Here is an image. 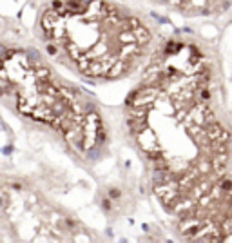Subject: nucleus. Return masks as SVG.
I'll list each match as a JSON object with an SVG mask.
<instances>
[{
    "label": "nucleus",
    "instance_id": "f03ea898",
    "mask_svg": "<svg viewBox=\"0 0 232 243\" xmlns=\"http://www.w3.org/2000/svg\"><path fill=\"white\" fill-rule=\"evenodd\" d=\"M4 91L9 93L25 116L49 123L76 149H93L103 127L89 105L78 102L73 93L58 85L53 74L31 56L11 51L4 56Z\"/></svg>",
    "mask_w": 232,
    "mask_h": 243
},
{
    "label": "nucleus",
    "instance_id": "f257e3e1",
    "mask_svg": "<svg viewBox=\"0 0 232 243\" xmlns=\"http://www.w3.org/2000/svg\"><path fill=\"white\" fill-rule=\"evenodd\" d=\"M42 27L58 51L91 78H116L143 54L149 29L102 0H62L45 9Z\"/></svg>",
    "mask_w": 232,
    "mask_h": 243
}]
</instances>
